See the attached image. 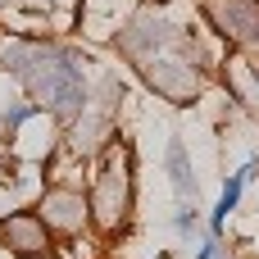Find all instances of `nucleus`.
<instances>
[{
	"label": "nucleus",
	"mask_w": 259,
	"mask_h": 259,
	"mask_svg": "<svg viewBox=\"0 0 259 259\" xmlns=\"http://www.w3.org/2000/svg\"><path fill=\"white\" fill-rule=\"evenodd\" d=\"M5 68L36 100H46L59 118H77L87 109V82H82V68H77V59L68 50L14 41V46H5Z\"/></svg>",
	"instance_id": "f257e3e1"
},
{
	"label": "nucleus",
	"mask_w": 259,
	"mask_h": 259,
	"mask_svg": "<svg viewBox=\"0 0 259 259\" xmlns=\"http://www.w3.org/2000/svg\"><path fill=\"white\" fill-rule=\"evenodd\" d=\"M96 209H100V223L114 228L123 214H127V155L114 150L105 173H100V191H96Z\"/></svg>",
	"instance_id": "f03ea898"
},
{
	"label": "nucleus",
	"mask_w": 259,
	"mask_h": 259,
	"mask_svg": "<svg viewBox=\"0 0 259 259\" xmlns=\"http://www.w3.org/2000/svg\"><path fill=\"white\" fill-rule=\"evenodd\" d=\"M205 9L232 41L259 46V0H205Z\"/></svg>",
	"instance_id": "7ed1b4c3"
},
{
	"label": "nucleus",
	"mask_w": 259,
	"mask_h": 259,
	"mask_svg": "<svg viewBox=\"0 0 259 259\" xmlns=\"http://www.w3.org/2000/svg\"><path fill=\"white\" fill-rule=\"evenodd\" d=\"M146 77H150V87H155V91H164L168 100H187V96L196 91V73H191V64H182V59L146 64Z\"/></svg>",
	"instance_id": "20e7f679"
},
{
	"label": "nucleus",
	"mask_w": 259,
	"mask_h": 259,
	"mask_svg": "<svg viewBox=\"0 0 259 259\" xmlns=\"http://www.w3.org/2000/svg\"><path fill=\"white\" fill-rule=\"evenodd\" d=\"M41 209H46L41 219H46V223H55V228H64V232L82 228V219H87V200H82L77 191H46Z\"/></svg>",
	"instance_id": "39448f33"
},
{
	"label": "nucleus",
	"mask_w": 259,
	"mask_h": 259,
	"mask_svg": "<svg viewBox=\"0 0 259 259\" xmlns=\"http://www.w3.org/2000/svg\"><path fill=\"white\" fill-rule=\"evenodd\" d=\"M168 41H173V27H168L164 18H150V14H141V18L123 32V46L137 50V55H150V50H159V46H168Z\"/></svg>",
	"instance_id": "423d86ee"
},
{
	"label": "nucleus",
	"mask_w": 259,
	"mask_h": 259,
	"mask_svg": "<svg viewBox=\"0 0 259 259\" xmlns=\"http://www.w3.org/2000/svg\"><path fill=\"white\" fill-rule=\"evenodd\" d=\"M5 241L23 255H36V250H46V223L36 214H14V219H5Z\"/></svg>",
	"instance_id": "0eeeda50"
},
{
	"label": "nucleus",
	"mask_w": 259,
	"mask_h": 259,
	"mask_svg": "<svg viewBox=\"0 0 259 259\" xmlns=\"http://www.w3.org/2000/svg\"><path fill=\"white\" fill-rule=\"evenodd\" d=\"M168 178H173V191L182 196V205H196V178H191V159H187V146L182 137H168Z\"/></svg>",
	"instance_id": "6e6552de"
},
{
	"label": "nucleus",
	"mask_w": 259,
	"mask_h": 259,
	"mask_svg": "<svg viewBox=\"0 0 259 259\" xmlns=\"http://www.w3.org/2000/svg\"><path fill=\"white\" fill-rule=\"evenodd\" d=\"M27 114H32L27 105H14V109H5V114H0V127H5V132H14V127H18Z\"/></svg>",
	"instance_id": "1a4fd4ad"
},
{
	"label": "nucleus",
	"mask_w": 259,
	"mask_h": 259,
	"mask_svg": "<svg viewBox=\"0 0 259 259\" xmlns=\"http://www.w3.org/2000/svg\"><path fill=\"white\" fill-rule=\"evenodd\" d=\"M173 223H178V228H182V232H191V228H196V205H182V209H178V219H173Z\"/></svg>",
	"instance_id": "9d476101"
}]
</instances>
